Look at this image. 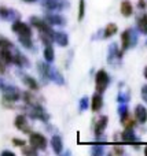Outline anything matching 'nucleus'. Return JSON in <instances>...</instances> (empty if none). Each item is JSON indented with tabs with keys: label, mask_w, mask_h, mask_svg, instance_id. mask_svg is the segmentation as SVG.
<instances>
[{
	"label": "nucleus",
	"mask_w": 147,
	"mask_h": 156,
	"mask_svg": "<svg viewBox=\"0 0 147 156\" xmlns=\"http://www.w3.org/2000/svg\"><path fill=\"white\" fill-rule=\"evenodd\" d=\"M121 141L127 144H134V143H139V138L135 136L134 129H125L120 136Z\"/></svg>",
	"instance_id": "obj_12"
},
{
	"label": "nucleus",
	"mask_w": 147,
	"mask_h": 156,
	"mask_svg": "<svg viewBox=\"0 0 147 156\" xmlns=\"http://www.w3.org/2000/svg\"><path fill=\"white\" fill-rule=\"evenodd\" d=\"M0 18L4 21H17L19 19V12L13 8H7V7H0Z\"/></svg>",
	"instance_id": "obj_10"
},
{
	"label": "nucleus",
	"mask_w": 147,
	"mask_h": 156,
	"mask_svg": "<svg viewBox=\"0 0 147 156\" xmlns=\"http://www.w3.org/2000/svg\"><path fill=\"white\" fill-rule=\"evenodd\" d=\"M24 2H26V3H33V2H36V0H24Z\"/></svg>",
	"instance_id": "obj_39"
},
{
	"label": "nucleus",
	"mask_w": 147,
	"mask_h": 156,
	"mask_svg": "<svg viewBox=\"0 0 147 156\" xmlns=\"http://www.w3.org/2000/svg\"><path fill=\"white\" fill-rule=\"evenodd\" d=\"M2 90H3V101L14 103V101H18L19 97H21V92L15 86H11V85L2 86Z\"/></svg>",
	"instance_id": "obj_4"
},
{
	"label": "nucleus",
	"mask_w": 147,
	"mask_h": 156,
	"mask_svg": "<svg viewBox=\"0 0 147 156\" xmlns=\"http://www.w3.org/2000/svg\"><path fill=\"white\" fill-rule=\"evenodd\" d=\"M37 67H39V73H40L41 78H43L44 81H50V71H51V66H50L47 62H39Z\"/></svg>",
	"instance_id": "obj_16"
},
{
	"label": "nucleus",
	"mask_w": 147,
	"mask_h": 156,
	"mask_svg": "<svg viewBox=\"0 0 147 156\" xmlns=\"http://www.w3.org/2000/svg\"><path fill=\"white\" fill-rule=\"evenodd\" d=\"M13 144L15 147H24V145H26V141L25 140H21V138H13Z\"/></svg>",
	"instance_id": "obj_33"
},
{
	"label": "nucleus",
	"mask_w": 147,
	"mask_h": 156,
	"mask_svg": "<svg viewBox=\"0 0 147 156\" xmlns=\"http://www.w3.org/2000/svg\"><path fill=\"white\" fill-rule=\"evenodd\" d=\"M22 154H24V155H33V156H35V155H37V149H36V148H33V147L32 145H24V147H22Z\"/></svg>",
	"instance_id": "obj_28"
},
{
	"label": "nucleus",
	"mask_w": 147,
	"mask_h": 156,
	"mask_svg": "<svg viewBox=\"0 0 147 156\" xmlns=\"http://www.w3.org/2000/svg\"><path fill=\"white\" fill-rule=\"evenodd\" d=\"M124 125H125V129H134L135 126H136V121L135 119H127L125 122H124Z\"/></svg>",
	"instance_id": "obj_32"
},
{
	"label": "nucleus",
	"mask_w": 147,
	"mask_h": 156,
	"mask_svg": "<svg viewBox=\"0 0 147 156\" xmlns=\"http://www.w3.org/2000/svg\"><path fill=\"white\" fill-rule=\"evenodd\" d=\"M107 122H109V118H107L106 115H102L101 118L96 121L95 126H94V130H95V136H96V137H98V136H101V134H103V130L106 129Z\"/></svg>",
	"instance_id": "obj_15"
},
{
	"label": "nucleus",
	"mask_w": 147,
	"mask_h": 156,
	"mask_svg": "<svg viewBox=\"0 0 147 156\" xmlns=\"http://www.w3.org/2000/svg\"><path fill=\"white\" fill-rule=\"evenodd\" d=\"M90 108V99L88 97H83L81 100H80V111H85Z\"/></svg>",
	"instance_id": "obj_30"
},
{
	"label": "nucleus",
	"mask_w": 147,
	"mask_h": 156,
	"mask_svg": "<svg viewBox=\"0 0 147 156\" xmlns=\"http://www.w3.org/2000/svg\"><path fill=\"white\" fill-rule=\"evenodd\" d=\"M145 77L147 78V67H146V70H145Z\"/></svg>",
	"instance_id": "obj_40"
},
{
	"label": "nucleus",
	"mask_w": 147,
	"mask_h": 156,
	"mask_svg": "<svg viewBox=\"0 0 147 156\" xmlns=\"http://www.w3.org/2000/svg\"><path fill=\"white\" fill-rule=\"evenodd\" d=\"M6 67H7V63L3 60L2 56H0V74H4L6 73Z\"/></svg>",
	"instance_id": "obj_34"
},
{
	"label": "nucleus",
	"mask_w": 147,
	"mask_h": 156,
	"mask_svg": "<svg viewBox=\"0 0 147 156\" xmlns=\"http://www.w3.org/2000/svg\"><path fill=\"white\" fill-rule=\"evenodd\" d=\"M118 115H120L121 123H124V122L128 119L129 110H128V105H127V103H120V107H118Z\"/></svg>",
	"instance_id": "obj_21"
},
{
	"label": "nucleus",
	"mask_w": 147,
	"mask_h": 156,
	"mask_svg": "<svg viewBox=\"0 0 147 156\" xmlns=\"http://www.w3.org/2000/svg\"><path fill=\"white\" fill-rule=\"evenodd\" d=\"M135 121L138 123H146L147 122V110L145 105L138 104L135 108Z\"/></svg>",
	"instance_id": "obj_13"
},
{
	"label": "nucleus",
	"mask_w": 147,
	"mask_h": 156,
	"mask_svg": "<svg viewBox=\"0 0 147 156\" xmlns=\"http://www.w3.org/2000/svg\"><path fill=\"white\" fill-rule=\"evenodd\" d=\"M22 81H24V83L30 89V90H37V89H39V83H37V81H36L33 77L22 76Z\"/></svg>",
	"instance_id": "obj_22"
},
{
	"label": "nucleus",
	"mask_w": 147,
	"mask_h": 156,
	"mask_svg": "<svg viewBox=\"0 0 147 156\" xmlns=\"http://www.w3.org/2000/svg\"><path fill=\"white\" fill-rule=\"evenodd\" d=\"M44 21L50 25V26H65L66 25V19L63 18L61 14H47Z\"/></svg>",
	"instance_id": "obj_9"
},
{
	"label": "nucleus",
	"mask_w": 147,
	"mask_h": 156,
	"mask_svg": "<svg viewBox=\"0 0 147 156\" xmlns=\"http://www.w3.org/2000/svg\"><path fill=\"white\" fill-rule=\"evenodd\" d=\"M29 116L33 119H39V121H43V122H47L48 121V114L44 111V108L41 107L40 104H33V105H29Z\"/></svg>",
	"instance_id": "obj_7"
},
{
	"label": "nucleus",
	"mask_w": 147,
	"mask_h": 156,
	"mask_svg": "<svg viewBox=\"0 0 147 156\" xmlns=\"http://www.w3.org/2000/svg\"><path fill=\"white\" fill-rule=\"evenodd\" d=\"M85 15V0H80L79 3V21H83Z\"/></svg>",
	"instance_id": "obj_27"
},
{
	"label": "nucleus",
	"mask_w": 147,
	"mask_h": 156,
	"mask_svg": "<svg viewBox=\"0 0 147 156\" xmlns=\"http://www.w3.org/2000/svg\"><path fill=\"white\" fill-rule=\"evenodd\" d=\"M29 144L33 147V148H36L39 151H44V149L47 148V138L44 137L43 134H40V133H33L30 132L29 133Z\"/></svg>",
	"instance_id": "obj_6"
},
{
	"label": "nucleus",
	"mask_w": 147,
	"mask_h": 156,
	"mask_svg": "<svg viewBox=\"0 0 147 156\" xmlns=\"http://www.w3.org/2000/svg\"><path fill=\"white\" fill-rule=\"evenodd\" d=\"M102 107H103V97H102V93L96 92L91 99V110L92 112H98L102 110Z\"/></svg>",
	"instance_id": "obj_14"
},
{
	"label": "nucleus",
	"mask_w": 147,
	"mask_h": 156,
	"mask_svg": "<svg viewBox=\"0 0 147 156\" xmlns=\"http://www.w3.org/2000/svg\"><path fill=\"white\" fill-rule=\"evenodd\" d=\"M30 25H32V26H35L40 33H48V34H54V30L51 29V26H50V25L47 23L44 19L39 18V16H32V18H30Z\"/></svg>",
	"instance_id": "obj_8"
},
{
	"label": "nucleus",
	"mask_w": 147,
	"mask_h": 156,
	"mask_svg": "<svg viewBox=\"0 0 147 156\" xmlns=\"http://www.w3.org/2000/svg\"><path fill=\"white\" fill-rule=\"evenodd\" d=\"M136 43H138V36L134 29H127L125 32H123V34H121V51L125 52L131 47L136 45Z\"/></svg>",
	"instance_id": "obj_1"
},
{
	"label": "nucleus",
	"mask_w": 147,
	"mask_h": 156,
	"mask_svg": "<svg viewBox=\"0 0 147 156\" xmlns=\"http://www.w3.org/2000/svg\"><path fill=\"white\" fill-rule=\"evenodd\" d=\"M44 59H46L47 63L54 62L55 52H54V48H52V44H48V45H46V48H44Z\"/></svg>",
	"instance_id": "obj_23"
},
{
	"label": "nucleus",
	"mask_w": 147,
	"mask_h": 156,
	"mask_svg": "<svg viewBox=\"0 0 147 156\" xmlns=\"http://www.w3.org/2000/svg\"><path fill=\"white\" fill-rule=\"evenodd\" d=\"M118 101H120V103H127V101H129V92L120 90V93H118Z\"/></svg>",
	"instance_id": "obj_29"
},
{
	"label": "nucleus",
	"mask_w": 147,
	"mask_h": 156,
	"mask_svg": "<svg viewBox=\"0 0 147 156\" xmlns=\"http://www.w3.org/2000/svg\"><path fill=\"white\" fill-rule=\"evenodd\" d=\"M114 151L117 152V154H124V148H121V147H118V145H114Z\"/></svg>",
	"instance_id": "obj_37"
},
{
	"label": "nucleus",
	"mask_w": 147,
	"mask_h": 156,
	"mask_svg": "<svg viewBox=\"0 0 147 156\" xmlns=\"http://www.w3.org/2000/svg\"><path fill=\"white\" fill-rule=\"evenodd\" d=\"M54 41L61 47H66L69 44V37L66 33L62 32H54Z\"/></svg>",
	"instance_id": "obj_18"
},
{
	"label": "nucleus",
	"mask_w": 147,
	"mask_h": 156,
	"mask_svg": "<svg viewBox=\"0 0 147 156\" xmlns=\"http://www.w3.org/2000/svg\"><path fill=\"white\" fill-rule=\"evenodd\" d=\"M2 155H3V156H6V155L14 156V152H11V151H3V152H2Z\"/></svg>",
	"instance_id": "obj_38"
},
{
	"label": "nucleus",
	"mask_w": 147,
	"mask_h": 156,
	"mask_svg": "<svg viewBox=\"0 0 147 156\" xmlns=\"http://www.w3.org/2000/svg\"><path fill=\"white\" fill-rule=\"evenodd\" d=\"M138 5H139V8H142V10H143V8H146L147 7L146 0H139V4H138Z\"/></svg>",
	"instance_id": "obj_36"
},
{
	"label": "nucleus",
	"mask_w": 147,
	"mask_h": 156,
	"mask_svg": "<svg viewBox=\"0 0 147 156\" xmlns=\"http://www.w3.org/2000/svg\"><path fill=\"white\" fill-rule=\"evenodd\" d=\"M110 83V77L105 70H99L95 74V88L98 93H103Z\"/></svg>",
	"instance_id": "obj_2"
},
{
	"label": "nucleus",
	"mask_w": 147,
	"mask_h": 156,
	"mask_svg": "<svg viewBox=\"0 0 147 156\" xmlns=\"http://www.w3.org/2000/svg\"><path fill=\"white\" fill-rule=\"evenodd\" d=\"M142 97H143V100L147 103V85H145L142 88Z\"/></svg>",
	"instance_id": "obj_35"
},
{
	"label": "nucleus",
	"mask_w": 147,
	"mask_h": 156,
	"mask_svg": "<svg viewBox=\"0 0 147 156\" xmlns=\"http://www.w3.org/2000/svg\"><path fill=\"white\" fill-rule=\"evenodd\" d=\"M15 127L18 130H21V132H24V133H28L29 134L30 132H32V127H30V125L28 123V118L25 115H18L15 118Z\"/></svg>",
	"instance_id": "obj_11"
},
{
	"label": "nucleus",
	"mask_w": 147,
	"mask_h": 156,
	"mask_svg": "<svg viewBox=\"0 0 147 156\" xmlns=\"http://www.w3.org/2000/svg\"><path fill=\"white\" fill-rule=\"evenodd\" d=\"M117 30H118L117 25H116V23H109V25H107V26H106V29H105L103 37H105V38H109V37H112V36H114L116 33H117Z\"/></svg>",
	"instance_id": "obj_24"
},
{
	"label": "nucleus",
	"mask_w": 147,
	"mask_h": 156,
	"mask_svg": "<svg viewBox=\"0 0 147 156\" xmlns=\"http://www.w3.org/2000/svg\"><path fill=\"white\" fill-rule=\"evenodd\" d=\"M121 14H123L125 18H128V16H131L132 14H134V7H132L129 0H124V2L121 3Z\"/></svg>",
	"instance_id": "obj_19"
},
{
	"label": "nucleus",
	"mask_w": 147,
	"mask_h": 156,
	"mask_svg": "<svg viewBox=\"0 0 147 156\" xmlns=\"http://www.w3.org/2000/svg\"><path fill=\"white\" fill-rule=\"evenodd\" d=\"M19 38V43L28 49H33V41L32 37H18Z\"/></svg>",
	"instance_id": "obj_26"
},
{
	"label": "nucleus",
	"mask_w": 147,
	"mask_h": 156,
	"mask_svg": "<svg viewBox=\"0 0 147 156\" xmlns=\"http://www.w3.org/2000/svg\"><path fill=\"white\" fill-rule=\"evenodd\" d=\"M11 30L14 33H17L18 37H32V29H30V26L28 23H25V22L19 21V19L13 22Z\"/></svg>",
	"instance_id": "obj_3"
},
{
	"label": "nucleus",
	"mask_w": 147,
	"mask_h": 156,
	"mask_svg": "<svg viewBox=\"0 0 147 156\" xmlns=\"http://www.w3.org/2000/svg\"><path fill=\"white\" fill-rule=\"evenodd\" d=\"M13 48H15V45L8 38L0 36V49H13Z\"/></svg>",
	"instance_id": "obj_25"
},
{
	"label": "nucleus",
	"mask_w": 147,
	"mask_h": 156,
	"mask_svg": "<svg viewBox=\"0 0 147 156\" xmlns=\"http://www.w3.org/2000/svg\"><path fill=\"white\" fill-rule=\"evenodd\" d=\"M138 29H139L140 33H143V34H147V15L146 14H142V15L138 16Z\"/></svg>",
	"instance_id": "obj_20"
},
{
	"label": "nucleus",
	"mask_w": 147,
	"mask_h": 156,
	"mask_svg": "<svg viewBox=\"0 0 147 156\" xmlns=\"http://www.w3.org/2000/svg\"><path fill=\"white\" fill-rule=\"evenodd\" d=\"M91 152H92L94 155H102V154L105 152L103 145H94L92 149H91Z\"/></svg>",
	"instance_id": "obj_31"
},
{
	"label": "nucleus",
	"mask_w": 147,
	"mask_h": 156,
	"mask_svg": "<svg viewBox=\"0 0 147 156\" xmlns=\"http://www.w3.org/2000/svg\"><path fill=\"white\" fill-rule=\"evenodd\" d=\"M145 154L147 155V147H146V148H145Z\"/></svg>",
	"instance_id": "obj_41"
},
{
	"label": "nucleus",
	"mask_w": 147,
	"mask_h": 156,
	"mask_svg": "<svg viewBox=\"0 0 147 156\" xmlns=\"http://www.w3.org/2000/svg\"><path fill=\"white\" fill-rule=\"evenodd\" d=\"M51 147H52V151H54L57 155L62 154V151H63L62 138H61L59 136H54V137L51 138Z\"/></svg>",
	"instance_id": "obj_17"
},
{
	"label": "nucleus",
	"mask_w": 147,
	"mask_h": 156,
	"mask_svg": "<svg viewBox=\"0 0 147 156\" xmlns=\"http://www.w3.org/2000/svg\"><path fill=\"white\" fill-rule=\"evenodd\" d=\"M41 5L48 11H62L68 8L70 3H69V0H43Z\"/></svg>",
	"instance_id": "obj_5"
}]
</instances>
